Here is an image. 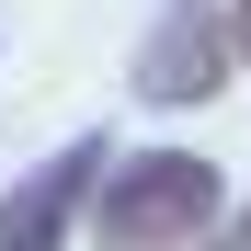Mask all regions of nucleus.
Returning a JSON list of instances; mask_svg holds the SVG:
<instances>
[{
  "mask_svg": "<svg viewBox=\"0 0 251 251\" xmlns=\"http://www.w3.org/2000/svg\"><path fill=\"white\" fill-rule=\"evenodd\" d=\"M137 103H205V92H228L240 80V34L217 0H172V12L149 23V46H137Z\"/></svg>",
  "mask_w": 251,
  "mask_h": 251,
  "instance_id": "f03ea898",
  "label": "nucleus"
},
{
  "mask_svg": "<svg viewBox=\"0 0 251 251\" xmlns=\"http://www.w3.org/2000/svg\"><path fill=\"white\" fill-rule=\"evenodd\" d=\"M228 251H251V217H228Z\"/></svg>",
  "mask_w": 251,
  "mask_h": 251,
  "instance_id": "39448f33",
  "label": "nucleus"
},
{
  "mask_svg": "<svg viewBox=\"0 0 251 251\" xmlns=\"http://www.w3.org/2000/svg\"><path fill=\"white\" fill-rule=\"evenodd\" d=\"M217 205H228V172L205 149H137L103 172L92 240L103 251H194V240H217Z\"/></svg>",
  "mask_w": 251,
  "mask_h": 251,
  "instance_id": "f257e3e1",
  "label": "nucleus"
},
{
  "mask_svg": "<svg viewBox=\"0 0 251 251\" xmlns=\"http://www.w3.org/2000/svg\"><path fill=\"white\" fill-rule=\"evenodd\" d=\"M114 172L103 137H69L57 160H34V172L0 194V251H69V228H92V194Z\"/></svg>",
  "mask_w": 251,
  "mask_h": 251,
  "instance_id": "7ed1b4c3",
  "label": "nucleus"
},
{
  "mask_svg": "<svg viewBox=\"0 0 251 251\" xmlns=\"http://www.w3.org/2000/svg\"><path fill=\"white\" fill-rule=\"evenodd\" d=\"M228 34H240V69H251V0H228Z\"/></svg>",
  "mask_w": 251,
  "mask_h": 251,
  "instance_id": "20e7f679",
  "label": "nucleus"
}]
</instances>
